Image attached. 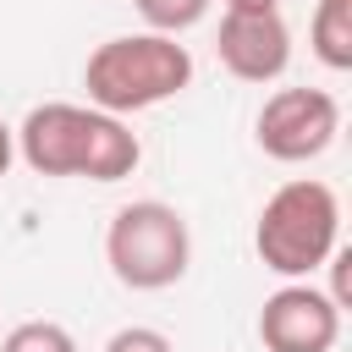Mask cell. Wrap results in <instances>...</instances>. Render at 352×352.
I'll list each match as a JSON object with an SVG mask.
<instances>
[{
	"mask_svg": "<svg viewBox=\"0 0 352 352\" xmlns=\"http://www.w3.org/2000/svg\"><path fill=\"white\" fill-rule=\"evenodd\" d=\"M220 66L242 82H275L292 66V28L280 22V11H226Z\"/></svg>",
	"mask_w": 352,
	"mask_h": 352,
	"instance_id": "52a82bcc",
	"label": "cell"
},
{
	"mask_svg": "<svg viewBox=\"0 0 352 352\" xmlns=\"http://www.w3.org/2000/svg\"><path fill=\"white\" fill-rule=\"evenodd\" d=\"M253 248L264 258V270L286 275V280H302L314 270L330 264V253L341 248V204L324 182L314 176H297L286 187H275L258 209V226H253Z\"/></svg>",
	"mask_w": 352,
	"mask_h": 352,
	"instance_id": "3957f363",
	"label": "cell"
},
{
	"mask_svg": "<svg viewBox=\"0 0 352 352\" xmlns=\"http://www.w3.org/2000/svg\"><path fill=\"white\" fill-rule=\"evenodd\" d=\"M341 132V104L324 88H275L258 110V148L280 165L319 160Z\"/></svg>",
	"mask_w": 352,
	"mask_h": 352,
	"instance_id": "5b68a950",
	"label": "cell"
},
{
	"mask_svg": "<svg viewBox=\"0 0 352 352\" xmlns=\"http://www.w3.org/2000/svg\"><path fill=\"white\" fill-rule=\"evenodd\" d=\"M258 341L270 352H330L341 341V302L308 280H292L264 297Z\"/></svg>",
	"mask_w": 352,
	"mask_h": 352,
	"instance_id": "8992f818",
	"label": "cell"
},
{
	"mask_svg": "<svg viewBox=\"0 0 352 352\" xmlns=\"http://www.w3.org/2000/svg\"><path fill=\"white\" fill-rule=\"evenodd\" d=\"M226 11H280V0H226Z\"/></svg>",
	"mask_w": 352,
	"mask_h": 352,
	"instance_id": "4fadbf2b",
	"label": "cell"
},
{
	"mask_svg": "<svg viewBox=\"0 0 352 352\" xmlns=\"http://www.w3.org/2000/svg\"><path fill=\"white\" fill-rule=\"evenodd\" d=\"M187 82H192V55L170 33H121V38H104L88 55V66H82L88 104L110 110V116H132V110L165 104Z\"/></svg>",
	"mask_w": 352,
	"mask_h": 352,
	"instance_id": "7a4b0ae2",
	"label": "cell"
},
{
	"mask_svg": "<svg viewBox=\"0 0 352 352\" xmlns=\"http://www.w3.org/2000/svg\"><path fill=\"white\" fill-rule=\"evenodd\" d=\"M11 154H16V132H11L6 121H0V176L11 170Z\"/></svg>",
	"mask_w": 352,
	"mask_h": 352,
	"instance_id": "7c38bea8",
	"label": "cell"
},
{
	"mask_svg": "<svg viewBox=\"0 0 352 352\" xmlns=\"http://www.w3.org/2000/svg\"><path fill=\"white\" fill-rule=\"evenodd\" d=\"M0 352H77V341H72V330L55 324V319H28V324H16V330L0 341Z\"/></svg>",
	"mask_w": 352,
	"mask_h": 352,
	"instance_id": "30bf717a",
	"label": "cell"
},
{
	"mask_svg": "<svg viewBox=\"0 0 352 352\" xmlns=\"http://www.w3.org/2000/svg\"><path fill=\"white\" fill-rule=\"evenodd\" d=\"M104 258H110V275L132 292L176 286L192 258V236H187L182 209H170L160 198H138V204L116 209V220L104 231Z\"/></svg>",
	"mask_w": 352,
	"mask_h": 352,
	"instance_id": "277c9868",
	"label": "cell"
},
{
	"mask_svg": "<svg viewBox=\"0 0 352 352\" xmlns=\"http://www.w3.org/2000/svg\"><path fill=\"white\" fill-rule=\"evenodd\" d=\"M308 38H314V55L330 72H352V0H319Z\"/></svg>",
	"mask_w": 352,
	"mask_h": 352,
	"instance_id": "ba28073f",
	"label": "cell"
},
{
	"mask_svg": "<svg viewBox=\"0 0 352 352\" xmlns=\"http://www.w3.org/2000/svg\"><path fill=\"white\" fill-rule=\"evenodd\" d=\"M16 148L38 176H88V182H121L138 170L143 143L126 132L121 116L94 104H33L16 126Z\"/></svg>",
	"mask_w": 352,
	"mask_h": 352,
	"instance_id": "6da1fadb",
	"label": "cell"
},
{
	"mask_svg": "<svg viewBox=\"0 0 352 352\" xmlns=\"http://www.w3.org/2000/svg\"><path fill=\"white\" fill-rule=\"evenodd\" d=\"M132 6H138V16H143L154 33H170V38L209 16V0H132Z\"/></svg>",
	"mask_w": 352,
	"mask_h": 352,
	"instance_id": "9c48e42d",
	"label": "cell"
},
{
	"mask_svg": "<svg viewBox=\"0 0 352 352\" xmlns=\"http://www.w3.org/2000/svg\"><path fill=\"white\" fill-rule=\"evenodd\" d=\"M104 352H170V336L154 330V324H126L104 341Z\"/></svg>",
	"mask_w": 352,
	"mask_h": 352,
	"instance_id": "8fae6325",
	"label": "cell"
}]
</instances>
